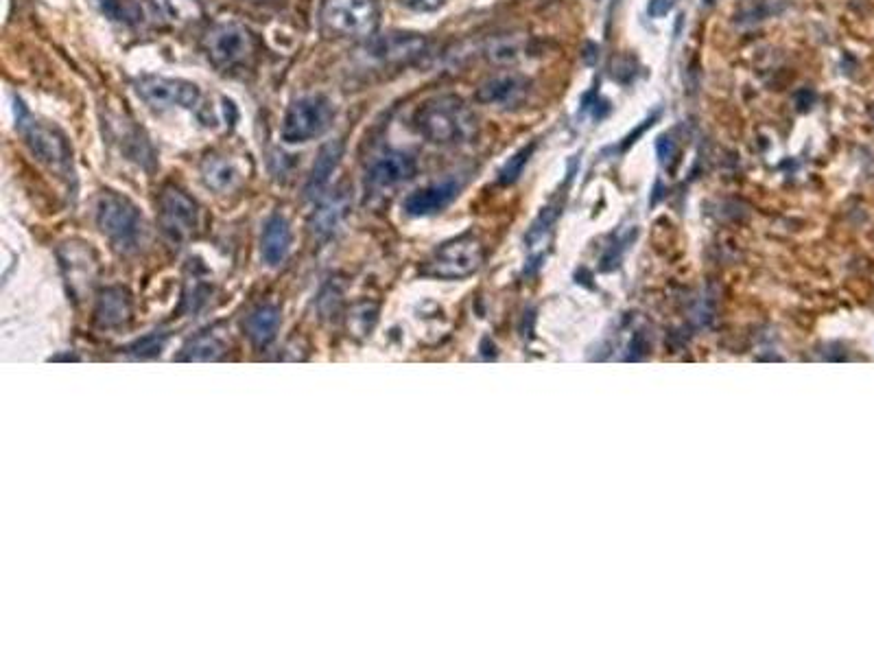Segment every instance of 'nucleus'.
<instances>
[{"label": "nucleus", "instance_id": "20e7f679", "mask_svg": "<svg viewBox=\"0 0 874 656\" xmlns=\"http://www.w3.org/2000/svg\"><path fill=\"white\" fill-rule=\"evenodd\" d=\"M335 119V108L326 95H306L295 99L282 119L280 136L289 145H302L324 136Z\"/></svg>", "mask_w": 874, "mask_h": 656}, {"label": "nucleus", "instance_id": "cd10ccee", "mask_svg": "<svg viewBox=\"0 0 874 656\" xmlns=\"http://www.w3.org/2000/svg\"><path fill=\"white\" fill-rule=\"evenodd\" d=\"M245 3H252V5H274V3H278V0H245Z\"/></svg>", "mask_w": 874, "mask_h": 656}, {"label": "nucleus", "instance_id": "4be33fe9", "mask_svg": "<svg viewBox=\"0 0 874 656\" xmlns=\"http://www.w3.org/2000/svg\"><path fill=\"white\" fill-rule=\"evenodd\" d=\"M525 55V42L518 35H499L486 46V57L492 64H516Z\"/></svg>", "mask_w": 874, "mask_h": 656}, {"label": "nucleus", "instance_id": "9b49d317", "mask_svg": "<svg viewBox=\"0 0 874 656\" xmlns=\"http://www.w3.org/2000/svg\"><path fill=\"white\" fill-rule=\"evenodd\" d=\"M531 90L529 79L518 73H503L490 77L488 81L477 88L475 101L481 105H492V108H518Z\"/></svg>", "mask_w": 874, "mask_h": 656}, {"label": "nucleus", "instance_id": "b1692460", "mask_svg": "<svg viewBox=\"0 0 874 656\" xmlns=\"http://www.w3.org/2000/svg\"><path fill=\"white\" fill-rule=\"evenodd\" d=\"M785 9V0H759L757 5L746 11V18L750 22L754 20H767L772 16H778Z\"/></svg>", "mask_w": 874, "mask_h": 656}, {"label": "nucleus", "instance_id": "39448f33", "mask_svg": "<svg viewBox=\"0 0 874 656\" xmlns=\"http://www.w3.org/2000/svg\"><path fill=\"white\" fill-rule=\"evenodd\" d=\"M204 51L219 70H239L256 55V38L239 22H217L206 31Z\"/></svg>", "mask_w": 874, "mask_h": 656}, {"label": "nucleus", "instance_id": "f03ea898", "mask_svg": "<svg viewBox=\"0 0 874 656\" xmlns=\"http://www.w3.org/2000/svg\"><path fill=\"white\" fill-rule=\"evenodd\" d=\"M379 22V0H322L320 31L326 38L370 40Z\"/></svg>", "mask_w": 874, "mask_h": 656}, {"label": "nucleus", "instance_id": "a211bd4d", "mask_svg": "<svg viewBox=\"0 0 874 656\" xmlns=\"http://www.w3.org/2000/svg\"><path fill=\"white\" fill-rule=\"evenodd\" d=\"M94 318L101 328H116L132 320V298L123 287H108L97 300Z\"/></svg>", "mask_w": 874, "mask_h": 656}, {"label": "nucleus", "instance_id": "f3484780", "mask_svg": "<svg viewBox=\"0 0 874 656\" xmlns=\"http://www.w3.org/2000/svg\"><path fill=\"white\" fill-rule=\"evenodd\" d=\"M202 178L208 189L217 193H230L243 180V171L226 154H208L202 162Z\"/></svg>", "mask_w": 874, "mask_h": 656}, {"label": "nucleus", "instance_id": "f8f14e48", "mask_svg": "<svg viewBox=\"0 0 874 656\" xmlns=\"http://www.w3.org/2000/svg\"><path fill=\"white\" fill-rule=\"evenodd\" d=\"M57 254L70 291H73V296H81V291L90 289L97 278V256L81 241L64 243Z\"/></svg>", "mask_w": 874, "mask_h": 656}, {"label": "nucleus", "instance_id": "0eeeda50", "mask_svg": "<svg viewBox=\"0 0 874 656\" xmlns=\"http://www.w3.org/2000/svg\"><path fill=\"white\" fill-rule=\"evenodd\" d=\"M158 221L164 237L182 245L191 241L202 226V208L191 195L169 184L158 197Z\"/></svg>", "mask_w": 874, "mask_h": 656}, {"label": "nucleus", "instance_id": "2eb2a0df", "mask_svg": "<svg viewBox=\"0 0 874 656\" xmlns=\"http://www.w3.org/2000/svg\"><path fill=\"white\" fill-rule=\"evenodd\" d=\"M293 232L289 221L282 215H271L265 221V228L261 234V259L269 267H278L285 263V259L291 252Z\"/></svg>", "mask_w": 874, "mask_h": 656}, {"label": "nucleus", "instance_id": "7ed1b4c3", "mask_svg": "<svg viewBox=\"0 0 874 656\" xmlns=\"http://www.w3.org/2000/svg\"><path fill=\"white\" fill-rule=\"evenodd\" d=\"M97 224L114 250L123 254L138 252L145 239V219L132 199L105 191L97 199Z\"/></svg>", "mask_w": 874, "mask_h": 656}, {"label": "nucleus", "instance_id": "dca6fc26", "mask_svg": "<svg viewBox=\"0 0 874 656\" xmlns=\"http://www.w3.org/2000/svg\"><path fill=\"white\" fill-rule=\"evenodd\" d=\"M350 210V191L337 189L333 195L326 197L320 204V208L313 213L311 219V232L317 239H328L333 234L341 221L346 219Z\"/></svg>", "mask_w": 874, "mask_h": 656}, {"label": "nucleus", "instance_id": "ddd939ff", "mask_svg": "<svg viewBox=\"0 0 874 656\" xmlns=\"http://www.w3.org/2000/svg\"><path fill=\"white\" fill-rule=\"evenodd\" d=\"M418 171V164L405 151H385L368 171V186L374 193H387L409 182Z\"/></svg>", "mask_w": 874, "mask_h": 656}, {"label": "nucleus", "instance_id": "5701e85b", "mask_svg": "<svg viewBox=\"0 0 874 656\" xmlns=\"http://www.w3.org/2000/svg\"><path fill=\"white\" fill-rule=\"evenodd\" d=\"M531 151H534V145H527V147H523L521 151H518V154H514L510 160H507V164H505V167L499 173V182L501 184H514L518 180V175L523 173L525 164H527V160L531 156Z\"/></svg>", "mask_w": 874, "mask_h": 656}, {"label": "nucleus", "instance_id": "a878e982", "mask_svg": "<svg viewBox=\"0 0 874 656\" xmlns=\"http://www.w3.org/2000/svg\"><path fill=\"white\" fill-rule=\"evenodd\" d=\"M400 5L411 9V11H420V14H427V11H437L440 9L446 0H398Z\"/></svg>", "mask_w": 874, "mask_h": 656}, {"label": "nucleus", "instance_id": "f257e3e1", "mask_svg": "<svg viewBox=\"0 0 874 656\" xmlns=\"http://www.w3.org/2000/svg\"><path fill=\"white\" fill-rule=\"evenodd\" d=\"M416 130L433 145L451 147L475 140L479 134V119L464 99L455 95H440L424 101L416 116Z\"/></svg>", "mask_w": 874, "mask_h": 656}, {"label": "nucleus", "instance_id": "4468645a", "mask_svg": "<svg viewBox=\"0 0 874 656\" xmlns=\"http://www.w3.org/2000/svg\"><path fill=\"white\" fill-rule=\"evenodd\" d=\"M457 191H459L457 182H440V184L424 186V189L411 193L405 199L403 210L411 217L437 215L453 202V199L457 197Z\"/></svg>", "mask_w": 874, "mask_h": 656}, {"label": "nucleus", "instance_id": "aec40b11", "mask_svg": "<svg viewBox=\"0 0 874 656\" xmlns=\"http://www.w3.org/2000/svg\"><path fill=\"white\" fill-rule=\"evenodd\" d=\"M278 328H280V309L274 307V304H263V307H258L247 315L245 333L258 348L274 342Z\"/></svg>", "mask_w": 874, "mask_h": 656}, {"label": "nucleus", "instance_id": "412c9836", "mask_svg": "<svg viewBox=\"0 0 874 656\" xmlns=\"http://www.w3.org/2000/svg\"><path fill=\"white\" fill-rule=\"evenodd\" d=\"M223 353H226V342H223V337L219 333H215V331H204L202 335L193 337L191 342L184 346L180 359H188V361H215Z\"/></svg>", "mask_w": 874, "mask_h": 656}, {"label": "nucleus", "instance_id": "bb28decb", "mask_svg": "<svg viewBox=\"0 0 874 656\" xmlns=\"http://www.w3.org/2000/svg\"><path fill=\"white\" fill-rule=\"evenodd\" d=\"M676 7V0H649L647 11L652 18H665Z\"/></svg>", "mask_w": 874, "mask_h": 656}, {"label": "nucleus", "instance_id": "393cba45", "mask_svg": "<svg viewBox=\"0 0 874 656\" xmlns=\"http://www.w3.org/2000/svg\"><path fill=\"white\" fill-rule=\"evenodd\" d=\"M162 344H164V337L158 339V335H149V337L143 339V342H136L129 350H132V353L138 355V357H147V355L160 353Z\"/></svg>", "mask_w": 874, "mask_h": 656}, {"label": "nucleus", "instance_id": "6e6552de", "mask_svg": "<svg viewBox=\"0 0 874 656\" xmlns=\"http://www.w3.org/2000/svg\"><path fill=\"white\" fill-rule=\"evenodd\" d=\"M483 263V245L472 234H462L453 241L440 245L431 259L424 263L422 272L433 278L457 280L475 274Z\"/></svg>", "mask_w": 874, "mask_h": 656}, {"label": "nucleus", "instance_id": "423d86ee", "mask_svg": "<svg viewBox=\"0 0 874 656\" xmlns=\"http://www.w3.org/2000/svg\"><path fill=\"white\" fill-rule=\"evenodd\" d=\"M18 130L35 160L59 175L73 173V149H70L68 138L57 127L35 121L25 108H20Z\"/></svg>", "mask_w": 874, "mask_h": 656}, {"label": "nucleus", "instance_id": "9d476101", "mask_svg": "<svg viewBox=\"0 0 874 656\" xmlns=\"http://www.w3.org/2000/svg\"><path fill=\"white\" fill-rule=\"evenodd\" d=\"M427 51V38L420 33L372 35L365 44V55L381 64H409Z\"/></svg>", "mask_w": 874, "mask_h": 656}, {"label": "nucleus", "instance_id": "6ab92c4d", "mask_svg": "<svg viewBox=\"0 0 874 656\" xmlns=\"http://www.w3.org/2000/svg\"><path fill=\"white\" fill-rule=\"evenodd\" d=\"M341 156H344V143H341V140H333V143H326L320 149V154H317L315 164L311 169L309 180H306V195L317 197L326 189L328 182H330V175H333L339 167Z\"/></svg>", "mask_w": 874, "mask_h": 656}, {"label": "nucleus", "instance_id": "1a4fd4ad", "mask_svg": "<svg viewBox=\"0 0 874 656\" xmlns=\"http://www.w3.org/2000/svg\"><path fill=\"white\" fill-rule=\"evenodd\" d=\"M136 92L140 99L147 101L151 108H184L195 110L199 101H202V92L186 79H173V77H160V75H143L134 81Z\"/></svg>", "mask_w": 874, "mask_h": 656}]
</instances>
